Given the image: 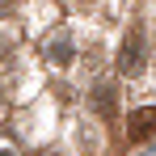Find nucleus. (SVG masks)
Returning <instances> with one entry per match:
<instances>
[{
	"mask_svg": "<svg viewBox=\"0 0 156 156\" xmlns=\"http://www.w3.org/2000/svg\"><path fill=\"white\" fill-rule=\"evenodd\" d=\"M156 135V105H144V110H135L127 122V139L131 144H148Z\"/></svg>",
	"mask_w": 156,
	"mask_h": 156,
	"instance_id": "1",
	"label": "nucleus"
},
{
	"mask_svg": "<svg viewBox=\"0 0 156 156\" xmlns=\"http://www.w3.org/2000/svg\"><path fill=\"white\" fill-rule=\"evenodd\" d=\"M139 63H144V38H139V34H127L122 55H118V72H122V76H131Z\"/></svg>",
	"mask_w": 156,
	"mask_h": 156,
	"instance_id": "2",
	"label": "nucleus"
},
{
	"mask_svg": "<svg viewBox=\"0 0 156 156\" xmlns=\"http://www.w3.org/2000/svg\"><path fill=\"white\" fill-rule=\"evenodd\" d=\"M114 105H118V97H114V89H110V84H97V89H93V110L110 118V114H114Z\"/></svg>",
	"mask_w": 156,
	"mask_h": 156,
	"instance_id": "3",
	"label": "nucleus"
},
{
	"mask_svg": "<svg viewBox=\"0 0 156 156\" xmlns=\"http://www.w3.org/2000/svg\"><path fill=\"white\" fill-rule=\"evenodd\" d=\"M51 55H55V59H59V63H68V59H72V42L63 47V38H55V47H51Z\"/></svg>",
	"mask_w": 156,
	"mask_h": 156,
	"instance_id": "4",
	"label": "nucleus"
},
{
	"mask_svg": "<svg viewBox=\"0 0 156 156\" xmlns=\"http://www.w3.org/2000/svg\"><path fill=\"white\" fill-rule=\"evenodd\" d=\"M4 13H9V0H0V17H4Z\"/></svg>",
	"mask_w": 156,
	"mask_h": 156,
	"instance_id": "5",
	"label": "nucleus"
},
{
	"mask_svg": "<svg viewBox=\"0 0 156 156\" xmlns=\"http://www.w3.org/2000/svg\"><path fill=\"white\" fill-rule=\"evenodd\" d=\"M0 156H17V152H13V148H0Z\"/></svg>",
	"mask_w": 156,
	"mask_h": 156,
	"instance_id": "6",
	"label": "nucleus"
},
{
	"mask_svg": "<svg viewBox=\"0 0 156 156\" xmlns=\"http://www.w3.org/2000/svg\"><path fill=\"white\" fill-rule=\"evenodd\" d=\"M47 156H55V152H47Z\"/></svg>",
	"mask_w": 156,
	"mask_h": 156,
	"instance_id": "7",
	"label": "nucleus"
}]
</instances>
